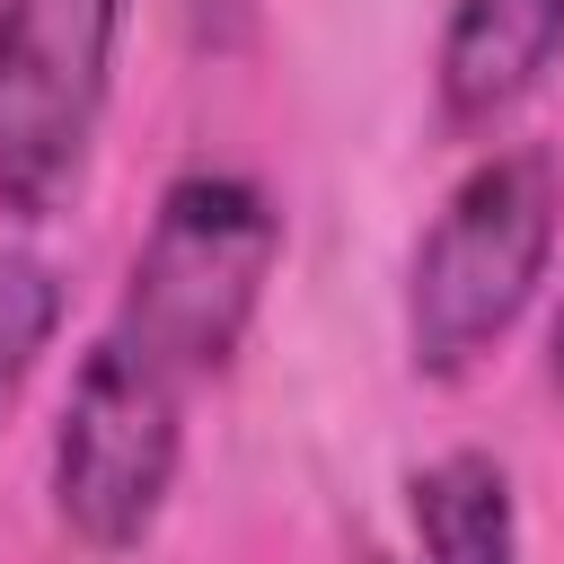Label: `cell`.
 Segmentation results:
<instances>
[{
    "label": "cell",
    "instance_id": "obj_7",
    "mask_svg": "<svg viewBox=\"0 0 564 564\" xmlns=\"http://www.w3.org/2000/svg\"><path fill=\"white\" fill-rule=\"evenodd\" d=\"M53 335H62V273L35 247H0V423L18 414Z\"/></svg>",
    "mask_w": 564,
    "mask_h": 564
},
{
    "label": "cell",
    "instance_id": "obj_3",
    "mask_svg": "<svg viewBox=\"0 0 564 564\" xmlns=\"http://www.w3.org/2000/svg\"><path fill=\"white\" fill-rule=\"evenodd\" d=\"M176 458H185V379L106 326L79 352L53 423V520L88 555H132L176 494Z\"/></svg>",
    "mask_w": 564,
    "mask_h": 564
},
{
    "label": "cell",
    "instance_id": "obj_9",
    "mask_svg": "<svg viewBox=\"0 0 564 564\" xmlns=\"http://www.w3.org/2000/svg\"><path fill=\"white\" fill-rule=\"evenodd\" d=\"M370 564H379V555H370Z\"/></svg>",
    "mask_w": 564,
    "mask_h": 564
},
{
    "label": "cell",
    "instance_id": "obj_1",
    "mask_svg": "<svg viewBox=\"0 0 564 564\" xmlns=\"http://www.w3.org/2000/svg\"><path fill=\"white\" fill-rule=\"evenodd\" d=\"M564 229V167L546 150L476 159L405 264V352L423 379H467L538 300Z\"/></svg>",
    "mask_w": 564,
    "mask_h": 564
},
{
    "label": "cell",
    "instance_id": "obj_5",
    "mask_svg": "<svg viewBox=\"0 0 564 564\" xmlns=\"http://www.w3.org/2000/svg\"><path fill=\"white\" fill-rule=\"evenodd\" d=\"M564 53V0H449L432 53V106L449 132H494L538 97Z\"/></svg>",
    "mask_w": 564,
    "mask_h": 564
},
{
    "label": "cell",
    "instance_id": "obj_8",
    "mask_svg": "<svg viewBox=\"0 0 564 564\" xmlns=\"http://www.w3.org/2000/svg\"><path fill=\"white\" fill-rule=\"evenodd\" d=\"M546 379H555V397H564V308H555V326H546Z\"/></svg>",
    "mask_w": 564,
    "mask_h": 564
},
{
    "label": "cell",
    "instance_id": "obj_2",
    "mask_svg": "<svg viewBox=\"0 0 564 564\" xmlns=\"http://www.w3.org/2000/svg\"><path fill=\"white\" fill-rule=\"evenodd\" d=\"M273 264H282L273 194L256 176H238V167H185L159 194V212H150V229L132 247L115 335L194 388V379L238 361Z\"/></svg>",
    "mask_w": 564,
    "mask_h": 564
},
{
    "label": "cell",
    "instance_id": "obj_4",
    "mask_svg": "<svg viewBox=\"0 0 564 564\" xmlns=\"http://www.w3.org/2000/svg\"><path fill=\"white\" fill-rule=\"evenodd\" d=\"M132 0H0V212L62 220L88 185Z\"/></svg>",
    "mask_w": 564,
    "mask_h": 564
},
{
    "label": "cell",
    "instance_id": "obj_6",
    "mask_svg": "<svg viewBox=\"0 0 564 564\" xmlns=\"http://www.w3.org/2000/svg\"><path fill=\"white\" fill-rule=\"evenodd\" d=\"M405 520L423 564H520V502L494 449H441L405 476Z\"/></svg>",
    "mask_w": 564,
    "mask_h": 564
}]
</instances>
